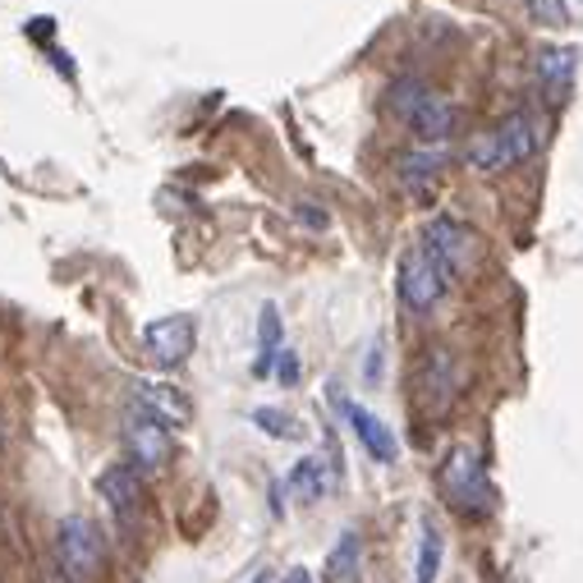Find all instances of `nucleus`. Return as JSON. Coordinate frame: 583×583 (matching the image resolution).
Returning <instances> with one entry per match:
<instances>
[{
  "label": "nucleus",
  "mask_w": 583,
  "mask_h": 583,
  "mask_svg": "<svg viewBox=\"0 0 583 583\" xmlns=\"http://www.w3.org/2000/svg\"><path fill=\"white\" fill-rule=\"evenodd\" d=\"M574 51L570 46H546L542 55H538V79H542V87L551 92V102H561L565 92H570V79H574Z\"/></svg>",
  "instance_id": "obj_14"
},
{
  "label": "nucleus",
  "mask_w": 583,
  "mask_h": 583,
  "mask_svg": "<svg viewBox=\"0 0 583 583\" xmlns=\"http://www.w3.org/2000/svg\"><path fill=\"white\" fill-rule=\"evenodd\" d=\"M386 106L400 115L423 143H441L455 129V106L446 97H437V92L427 83H418V79H395Z\"/></svg>",
  "instance_id": "obj_2"
},
{
  "label": "nucleus",
  "mask_w": 583,
  "mask_h": 583,
  "mask_svg": "<svg viewBox=\"0 0 583 583\" xmlns=\"http://www.w3.org/2000/svg\"><path fill=\"white\" fill-rule=\"evenodd\" d=\"M134 409L166 423V427H179L184 418H189V400H184L175 386H162V382H138L134 386Z\"/></svg>",
  "instance_id": "obj_11"
},
{
  "label": "nucleus",
  "mask_w": 583,
  "mask_h": 583,
  "mask_svg": "<svg viewBox=\"0 0 583 583\" xmlns=\"http://www.w3.org/2000/svg\"><path fill=\"white\" fill-rule=\"evenodd\" d=\"M290 492H294V501H303V506H313V501L326 497V465H322L317 455H303L299 465L290 469Z\"/></svg>",
  "instance_id": "obj_15"
},
{
  "label": "nucleus",
  "mask_w": 583,
  "mask_h": 583,
  "mask_svg": "<svg viewBox=\"0 0 583 583\" xmlns=\"http://www.w3.org/2000/svg\"><path fill=\"white\" fill-rule=\"evenodd\" d=\"M441 166H446V152L441 147H414V152H405L400 157V184L409 194H427L433 189V179L441 175Z\"/></svg>",
  "instance_id": "obj_12"
},
{
  "label": "nucleus",
  "mask_w": 583,
  "mask_h": 583,
  "mask_svg": "<svg viewBox=\"0 0 583 583\" xmlns=\"http://www.w3.org/2000/svg\"><path fill=\"white\" fill-rule=\"evenodd\" d=\"M455 386H459V373H455L450 350H433V354H427V363H423V391H427V400H433L437 409L450 405Z\"/></svg>",
  "instance_id": "obj_13"
},
{
  "label": "nucleus",
  "mask_w": 583,
  "mask_h": 583,
  "mask_svg": "<svg viewBox=\"0 0 583 583\" xmlns=\"http://www.w3.org/2000/svg\"><path fill=\"white\" fill-rule=\"evenodd\" d=\"M418 249L433 258L450 281L455 275H465L469 267H473V253H478V243H473V235L459 226V221H450V217H437V221H427L423 226V239H418Z\"/></svg>",
  "instance_id": "obj_5"
},
{
  "label": "nucleus",
  "mask_w": 583,
  "mask_h": 583,
  "mask_svg": "<svg viewBox=\"0 0 583 583\" xmlns=\"http://www.w3.org/2000/svg\"><path fill=\"white\" fill-rule=\"evenodd\" d=\"M194 341H198V322L184 317V313H170V317H157L147 331H143V350L157 367H179L184 358L194 354Z\"/></svg>",
  "instance_id": "obj_7"
},
{
  "label": "nucleus",
  "mask_w": 583,
  "mask_h": 583,
  "mask_svg": "<svg viewBox=\"0 0 583 583\" xmlns=\"http://www.w3.org/2000/svg\"><path fill=\"white\" fill-rule=\"evenodd\" d=\"M441 492L459 514H487L492 510V482H487V469L473 446H459L446 469H441Z\"/></svg>",
  "instance_id": "obj_3"
},
{
  "label": "nucleus",
  "mask_w": 583,
  "mask_h": 583,
  "mask_svg": "<svg viewBox=\"0 0 583 583\" xmlns=\"http://www.w3.org/2000/svg\"><path fill=\"white\" fill-rule=\"evenodd\" d=\"M281 583H317V579H313L309 570H303V565H294V570H290V574H285Z\"/></svg>",
  "instance_id": "obj_23"
},
{
  "label": "nucleus",
  "mask_w": 583,
  "mask_h": 583,
  "mask_svg": "<svg viewBox=\"0 0 583 583\" xmlns=\"http://www.w3.org/2000/svg\"><path fill=\"white\" fill-rule=\"evenodd\" d=\"M253 423L262 427V433H271V437H299V423H294L285 409H275V405L253 409Z\"/></svg>",
  "instance_id": "obj_20"
},
{
  "label": "nucleus",
  "mask_w": 583,
  "mask_h": 583,
  "mask_svg": "<svg viewBox=\"0 0 583 583\" xmlns=\"http://www.w3.org/2000/svg\"><path fill=\"white\" fill-rule=\"evenodd\" d=\"M524 10L538 19V23H551V28H565L574 19H583V0H524Z\"/></svg>",
  "instance_id": "obj_18"
},
{
  "label": "nucleus",
  "mask_w": 583,
  "mask_h": 583,
  "mask_svg": "<svg viewBox=\"0 0 583 583\" xmlns=\"http://www.w3.org/2000/svg\"><path fill=\"white\" fill-rule=\"evenodd\" d=\"M542 143V125L538 115L519 111V115H506L497 129H487L469 143V166L473 170H506V166H519L529 162Z\"/></svg>",
  "instance_id": "obj_1"
},
{
  "label": "nucleus",
  "mask_w": 583,
  "mask_h": 583,
  "mask_svg": "<svg viewBox=\"0 0 583 583\" xmlns=\"http://www.w3.org/2000/svg\"><path fill=\"white\" fill-rule=\"evenodd\" d=\"M446 285H450V275L427 258L423 249H409L405 258H400V303L409 313H433L437 303H441V294H446Z\"/></svg>",
  "instance_id": "obj_6"
},
{
  "label": "nucleus",
  "mask_w": 583,
  "mask_h": 583,
  "mask_svg": "<svg viewBox=\"0 0 583 583\" xmlns=\"http://www.w3.org/2000/svg\"><path fill=\"white\" fill-rule=\"evenodd\" d=\"M97 492H102V501L111 506V514L125 529H138L143 524V482H138V473L129 465H111L97 478Z\"/></svg>",
  "instance_id": "obj_8"
},
{
  "label": "nucleus",
  "mask_w": 583,
  "mask_h": 583,
  "mask_svg": "<svg viewBox=\"0 0 583 583\" xmlns=\"http://www.w3.org/2000/svg\"><path fill=\"white\" fill-rule=\"evenodd\" d=\"M253 583H271V579H267V574H258V579H253Z\"/></svg>",
  "instance_id": "obj_25"
},
{
  "label": "nucleus",
  "mask_w": 583,
  "mask_h": 583,
  "mask_svg": "<svg viewBox=\"0 0 583 583\" xmlns=\"http://www.w3.org/2000/svg\"><path fill=\"white\" fill-rule=\"evenodd\" d=\"M331 579L335 583H358V533H345L331 546Z\"/></svg>",
  "instance_id": "obj_19"
},
{
  "label": "nucleus",
  "mask_w": 583,
  "mask_h": 583,
  "mask_svg": "<svg viewBox=\"0 0 583 583\" xmlns=\"http://www.w3.org/2000/svg\"><path fill=\"white\" fill-rule=\"evenodd\" d=\"M299 221H309L313 230H326V211H317L313 202H299Z\"/></svg>",
  "instance_id": "obj_22"
},
{
  "label": "nucleus",
  "mask_w": 583,
  "mask_h": 583,
  "mask_svg": "<svg viewBox=\"0 0 583 583\" xmlns=\"http://www.w3.org/2000/svg\"><path fill=\"white\" fill-rule=\"evenodd\" d=\"M42 583H70V579H65V574H46Z\"/></svg>",
  "instance_id": "obj_24"
},
{
  "label": "nucleus",
  "mask_w": 583,
  "mask_h": 583,
  "mask_svg": "<svg viewBox=\"0 0 583 583\" xmlns=\"http://www.w3.org/2000/svg\"><path fill=\"white\" fill-rule=\"evenodd\" d=\"M341 409H345V418H350V427H354V437H358V446L373 455V459H382V465H391L395 455H400V446H395V433L377 418V414H367L363 405H354V400H341Z\"/></svg>",
  "instance_id": "obj_10"
},
{
  "label": "nucleus",
  "mask_w": 583,
  "mask_h": 583,
  "mask_svg": "<svg viewBox=\"0 0 583 583\" xmlns=\"http://www.w3.org/2000/svg\"><path fill=\"white\" fill-rule=\"evenodd\" d=\"M275 377H281L285 386H294V382H299V358H294V354H281V358H275Z\"/></svg>",
  "instance_id": "obj_21"
},
{
  "label": "nucleus",
  "mask_w": 583,
  "mask_h": 583,
  "mask_svg": "<svg viewBox=\"0 0 583 583\" xmlns=\"http://www.w3.org/2000/svg\"><path fill=\"white\" fill-rule=\"evenodd\" d=\"M258 345H262L258 377H267L275 358H281V309H275V303H262V313H258Z\"/></svg>",
  "instance_id": "obj_16"
},
{
  "label": "nucleus",
  "mask_w": 583,
  "mask_h": 583,
  "mask_svg": "<svg viewBox=\"0 0 583 583\" xmlns=\"http://www.w3.org/2000/svg\"><path fill=\"white\" fill-rule=\"evenodd\" d=\"M55 556H60V574H65L70 583H87L92 574L102 570V556H106V546H102V533H97V524H92V519H83V514L60 519Z\"/></svg>",
  "instance_id": "obj_4"
},
{
  "label": "nucleus",
  "mask_w": 583,
  "mask_h": 583,
  "mask_svg": "<svg viewBox=\"0 0 583 583\" xmlns=\"http://www.w3.org/2000/svg\"><path fill=\"white\" fill-rule=\"evenodd\" d=\"M125 446H129V455L138 459L143 469H162L166 459H170V427L166 423H157V418H147V414H129V423H125Z\"/></svg>",
  "instance_id": "obj_9"
},
{
  "label": "nucleus",
  "mask_w": 583,
  "mask_h": 583,
  "mask_svg": "<svg viewBox=\"0 0 583 583\" xmlns=\"http://www.w3.org/2000/svg\"><path fill=\"white\" fill-rule=\"evenodd\" d=\"M441 574V533L437 524L427 519V524L418 529V565H414V583H437Z\"/></svg>",
  "instance_id": "obj_17"
}]
</instances>
